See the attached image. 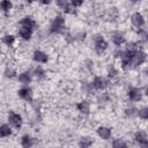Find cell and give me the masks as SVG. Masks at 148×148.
<instances>
[{
  "instance_id": "6",
  "label": "cell",
  "mask_w": 148,
  "mask_h": 148,
  "mask_svg": "<svg viewBox=\"0 0 148 148\" xmlns=\"http://www.w3.org/2000/svg\"><path fill=\"white\" fill-rule=\"evenodd\" d=\"M17 94L22 99H24L27 102H31L32 101V90L29 87H23V88L18 89Z\"/></svg>"
},
{
  "instance_id": "16",
  "label": "cell",
  "mask_w": 148,
  "mask_h": 148,
  "mask_svg": "<svg viewBox=\"0 0 148 148\" xmlns=\"http://www.w3.org/2000/svg\"><path fill=\"white\" fill-rule=\"evenodd\" d=\"M21 25L34 29V28L36 27V22H35V20H34L32 17H30V16H25V17L22 18V21H21Z\"/></svg>"
},
{
  "instance_id": "10",
  "label": "cell",
  "mask_w": 148,
  "mask_h": 148,
  "mask_svg": "<svg viewBox=\"0 0 148 148\" xmlns=\"http://www.w3.org/2000/svg\"><path fill=\"white\" fill-rule=\"evenodd\" d=\"M72 5V3H71ZM69 5V2L67 0H57V6L62 9L65 13H68V14H74L75 10L73 9V7Z\"/></svg>"
},
{
  "instance_id": "30",
  "label": "cell",
  "mask_w": 148,
  "mask_h": 148,
  "mask_svg": "<svg viewBox=\"0 0 148 148\" xmlns=\"http://www.w3.org/2000/svg\"><path fill=\"white\" fill-rule=\"evenodd\" d=\"M139 36H140V38L142 40H148V32L147 31H140Z\"/></svg>"
},
{
  "instance_id": "4",
  "label": "cell",
  "mask_w": 148,
  "mask_h": 148,
  "mask_svg": "<svg viewBox=\"0 0 148 148\" xmlns=\"http://www.w3.org/2000/svg\"><path fill=\"white\" fill-rule=\"evenodd\" d=\"M8 120H9V124H10L13 127L17 128V130L22 126V121H23L21 114L15 113V112H13V111H10V112L8 113Z\"/></svg>"
},
{
  "instance_id": "26",
  "label": "cell",
  "mask_w": 148,
  "mask_h": 148,
  "mask_svg": "<svg viewBox=\"0 0 148 148\" xmlns=\"http://www.w3.org/2000/svg\"><path fill=\"white\" fill-rule=\"evenodd\" d=\"M126 146H127L126 142H124L121 139H116L112 142V147H114V148H120V147H126Z\"/></svg>"
},
{
  "instance_id": "29",
  "label": "cell",
  "mask_w": 148,
  "mask_h": 148,
  "mask_svg": "<svg viewBox=\"0 0 148 148\" xmlns=\"http://www.w3.org/2000/svg\"><path fill=\"white\" fill-rule=\"evenodd\" d=\"M44 74H45V72H44L40 67H38V68H36V69H35V75H36L37 77H42Z\"/></svg>"
},
{
  "instance_id": "2",
  "label": "cell",
  "mask_w": 148,
  "mask_h": 148,
  "mask_svg": "<svg viewBox=\"0 0 148 148\" xmlns=\"http://www.w3.org/2000/svg\"><path fill=\"white\" fill-rule=\"evenodd\" d=\"M147 60V54L142 51H136L134 56L130 59V67H136Z\"/></svg>"
},
{
  "instance_id": "11",
  "label": "cell",
  "mask_w": 148,
  "mask_h": 148,
  "mask_svg": "<svg viewBox=\"0 0 148 148\" xmlns=\"http://www.w3.org/2000/svg\"><path fill=\"white\" fill-rule=\"evenodd\" d=\"M32 30L34 29H31V28L21 25V28L18 29V35L23 40H29L31 38V36H32Z\"/></svg>"
},
{
  "instance_id": "35",
  "label": "cell",
  "mask_w": 148,
  "mask_h": 148,
  "mask_svg": "<svg viewBox=\"0 0 148 148\" xmlns=\"http://www.w3.org/2000/svg\"><path fill=\"white\" fill-rule=\"evenodd\" d=\"M25 1H27V2H32L34 0H25Z\"/></svg>"
},
{
  "instance_id": "24",
  "label": "cell",
  "mask_w": 148,
  "mask_h": 148,
  "mask_svg": "<svg viewBox=\"0 0 148 148\" xmlns=\"http://www.w3.org/2000/svg\"><path fill=\"white\" fill-rule=\"evenodd\" d=\"M117 74H118V71H117V68H116L113 65H110V66L108 67V76L112 79V77H114Z\"/></svg>"
},
{
  "instance_id": "33",
  "label": "cell",
  "mask_w": 148,
  "mask_h": 148,
  "mask_svg": "<svg viewBox=\"0 0 148 148\" xmlns=\"http://www.w3.org/2000/svg\"><path fill=\"white\" fill-rule=\"evenodd\" d=\"M132 2H140V1H142V0H131Z\"/></svg>"
},
{
  "instance_id": "34",
  "label": "cell",
  "mask_w": 148,
  "mask_h": 148,
  "mask_svg": "<svg viewBox=\"0 0 148 148\" xmlns=\"http://www.w3.org/2000/svg\"><path fill=\"white\" fill-rule=\"evenodd\" d=\"M145 94H146V96L148 97V88H146V92H145Z\"/></svg>"
},
{
  "instance_id": "9",
  "label": "cell",
  "mask_w": 148,
  "mask_h": 148,
  "mask_svg": "<svg viewBox=\"0 0 148 148\" xmlns=\"http://www.w3.org/2000/svg\"><path fill=\"white\" fill-rule=\"evenodd\" d=\"M91 86H92L95 89H97V90H103V89L106 88L108 83H106V81H105L102 76H95L94 80H92Z\"/></svg>"
},
{
  "instance_id": "18",
  "label": "cell",
  "mask_w": 148,
  "mask_h": 148,
  "mask_svg": "<svg viewBox=\"0 0 148 148\" xmlns=\"http://www.w3.org/2000/svg\"><path fill=\"white\" fill-rule=\"evenodd\" d=\"M12 134V128L8 124H2L0 126V136L1 138H7Z\"/></svg>"
},
{
  "instance_id": "27",
  "label": "cell",
  "mask_w": 148,
  "mask_h": 148,
  "mask_svg": "<svg viewBox=\"0 0 148 148\" xmlns=\"http://www.w3.org/2000/svg\"><path fill=\"white\" fill-rule=\"evenodd\" d=\"M15 74H16V71H15V69H13V68H10V67H7V68H6V71H5V75H6V77L12 79V77H14V76H15Z\"/></svg>"
},
{
  "instance_id": "32",
  "label": "cell",
  "mask_w": 148,
  "mask_h": 148,
  "mask_svg": "<svg viewBox=\"0 0 148 148\" xmlns=\"http://www.w3.org/2000/svg\"><path fill=\"white\" fill-rule=\"evenodd\" d=\"M141 146H142V147H148V140H147V141H146L145 143H142Z\"/></svg>"
},
{
  "instance_id": "12",
  "label": "cell",
  "mask_w": 148,
  "mask_h": 148,
  "mask_svg": "<svg viewBox=\"0 0 148 148\" xmlns=\"http://www.w3.org/2000/svg\"><path fill=\"white\" fill-rule=\"evenodd\" d=\"M111 40H112V43H113L114 45L120 46V45H123V44L125 43V36H124L121 32L117 31V32H113V34L111 35Z\"/></svg>"
},
{
  "instance_id": "17",
  "label": "cell",
  "mask_w": 148,
  "mask_h": 148,
  "mask_svg": "<svg viewBox=\"0 0 148 148\" xmlns=\"http://www.w3.org/2000/svg\"><path fill=\"white\" fill-rule=\"evenodd\" d=\"M18 81L22 84H29L31 82V75H30V73L29 72H22L18 75Z\"/></svg>"
},
{
  "instance_id": "23",
  "label": "cell",
  "mask_w": 148,
  "mask_h": 148,
  "mask_svg": "<svg viewBox=\"0 0 148 148\" xmlns=\"http://www.w3.org/2000/svg\"><path fill=\"white\" fill-rule=\"evenodd\" d=\"M138 116L141 118V119H145V120H148V106H145V108H141L139 111H138Z\"/></svg>"
},
{
  "instance_id": "13",
  "label": "cell",
  "mask_w": 148,
  "mask_h": 148,
  "mask_svg": "<svg viewBox=\"0 0 148 148\" xmlns=\"http://www.w3.org/2000/svg\"><path fill=\"white\" fill-rule=\"evenodd\" d=\"M97 134H98V136H99L101 139L108 140V139H110V136H111V130H110L109 127H105V126H99V127L97 128Z\"/></svg>"
},
{
  "instance_id": "20",
  "label": "cell",
  "mask_w": 148,
  "mask_h": 148,
  "mask_svg": "<svg viewBox=\"0 0 148 148\" xmlns=\"http://www.w3.org/2000/svg\"><path fill=\"white\" fill-rule=\"evenodd\" d=\"M2 43L5 44V45H7V46H12L14 43H15V36H13V35H5L3 36V38H2Z\"/></svg>"
},
{
  "instance_id": "19",
  "label": "cell",
  "mask_w": 148,
  "mask_h": 148,
  "mask_svg": "<svg viewBox=\"0 0 148 148\" xmlns=\"http://www.w3.org/2000/svg\"><path fill=\"white\" fill-rule=\"evenodd\" d=\"M21 146L24 147V148L31 147V146H32V138H31L30 135H28V134L23 135L22 139H21Z\"/></svg>"
},
{
  "instance_id": "25",
  "label": "cell",
  "mask_w": 148,
  "mask_h": 148,
  "mask_svg": "<svg viewBox=\"0 0 148 148\" xmlns=\"http://www.w3.org/2000/svg\"><path fill=\"white\" fill-rule=\"evenodd\" d=\"M138 109H135V108H127L126 110H125V113H126V116H128V117H135V116H138Z\"/></svg>"
},
{
  "instance_id": "31",
  "label": "cell",
  "mask_w": 148,
  "mask_h": 148,
  "mask_svg": "<svg viewBox=\"0 0 148 148\" xmlns=\"http://www.w3.org/2000/svg\"><path fill=\"white\" fill-rule=\"evenodd\" d=\"M51 1L52 0H38V2H40L42 5H49V3H51Z\"/></svg>"
},
{
  "instance_id": "1",
  "label": "cell",
  "mask_w": 148,
  "mask_h": 148,
  "mask_svg": "<svg viewBox=\"0 0 148 148\" xmlns=\"http://www.w3.org/2000/svg\"><path fill=\"white\" fill-rule=\"evenodd\" d=\"M65 31V18L60 15L56 16L52 24H51V32L52 34H62Z\"/></svg>"
},
{
  "instance_id": "21",
  "label": "cell",
  "mask_w": 148,
  "mask_h": 148,
  "mask_svg": "<svg viewBox=\"0 0 148 148\" xmlns=\"http://www.w3.org/2000/svg\"><path fill=\"white\" fill-rule=\"evenodd\" d=\"M12 8H13V3H12L10 0H2V1H1V9H2L5 13H8Z\"/></svg>"
},
{
  "instance_id": "8",
  "label": "cell",
  "mask_w": 148,
  "mask_h": 148,
  "mask_svg": "<svg viewBox=\"0 0 148 148\" xmlns=\"http://www.w3.org/2000/svg\"><path fill=\"white\" fill-rule=\"evenodd\" d=\"M127 96L132 102H139L141 101L142 94H141V90L138 88H130L127 91Z\"/></svg>"
},
{
  "instance_id": "28",
  "label": "cell",
  "mask_w": 148,
  "mask_h": 148,
  "mask_svg": "<svg viewBox=\"0 0 148 148\" xmlns=\"http://www.w3.org/2000/svg\"><path fill=\"white\" fill-rule=\"evenodd\" d=\"M84 0H71V3L73 7H81L83 5Z\"/></svg>"
},
{
  "instance_id": "3",
  "label": "cell",
  "mask_w": 148,
  "mask_h": 148,
  "mask_svg": "<svg viewBox=\"0 0 148 148\" xmlns=\"http://www.w3.org/2000/svg\"><path fill=\"white\" fill-rule=\"evenodd\" d=\"M108 49V43L105 42V39L101 36L95 37V51L97 54H102L105 52V50Z\"/></svg>"
},
{
  "instance_id": "7",
  "label": "cell",
  "mask_w": 148,
  "mask_h": 148,
  "mask_svg": "<svg viewBox=\"0 0 148 148\" xmlns=\"http://www.w3.org/2000/svg\"><path fill=\"white\" fill-rule=\"evenodd\" d=\"M32 59H34V61H36V62L45 64V62H47V60H49V56H47L45 52L40 51V50H36V51L34 52V54H32Z\"/></svg>"
},
{
  "instance_id": "22",
  "label": "cell",
  "mask_w": 148,
  "mask_h": 148,
  "mask_svg": "<svg viewBox=\"0 0 148 148\" xmlns=\"http://www.w3.org/2000/svg\"><path fill=\"white\" fill-rule=\"evenodd\" d=\"M91 143H92V140H91L90 138H88V136L81 138V140H80V142H79V145H80L81 147H90Z\"/></svg>"
},
{
  "instance_id": "15",
  "label": "cell",
  "mask_w": 148,
  "mask_h": 148,
  "mask_svg": "<svg viewBox=\"0 0 148 148\" xmlns=\"http://www.w3.org/2000/svg\"><path fill=\"white\" fill-rule=\"evenodd\" d=\"M134 140H135L139 145H142V143H145V142L148 140V136H147V134H146L145 132L138 131V132L134 134Z\"/></svg>"
},
{
  "instance_id": "14",
  "label": "cell",
  "mask_w": 148,
  "mask_h": 148,
  "mask_svg": "<svg viewBox=\"0 0 148 148\" xmlns=\"http://www.w3.org/2000/svg\"><path fill=\"white\" fill-rule=\"evenodd\" d=\"M76 108L83 114H89V112H90V104H89L88 101H81V102H79L76 104Z\"/></svg>"
},
{
  "instance_id": "5",
  "label": "cell",
  "mask_w": 148,
  "mask_h": 148,
  "mask_svg": "<svg viewBox=\"0 0 148 148\" xmlns=\"http://www.w3.org/2000/svg\"><path fill=\"white\" fill-rule=\"evenodd\" d=\"M131 22L135 28H142L145 25V17L141 13H134L131 16Z\"/></svg>"
}]
</instances>
